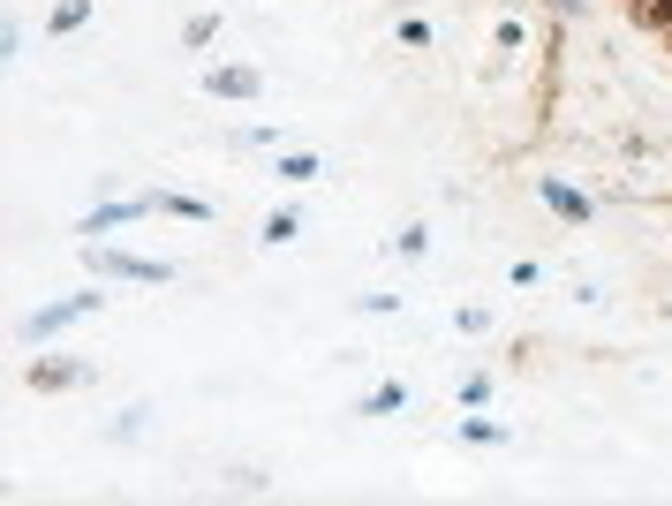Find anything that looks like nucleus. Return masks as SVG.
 Wrapping results in <instances>:
<instances>
[{
  "label": "nucleus",
  "mask_w": 672,
  "mask_h": 506,
  "mask_svg": "<svg viewBox=\"0 0 672 506\" xmlns=\"http://www.w3.org/2000/svg\"><path fill=\"white\" fill-rule=\"evenodd\" d=\"M294 235H302L294 211H272V219H265V242H294Z\"/></svg>",
  "instance_id": "9b49d317"
},
{
  "label": "nucleus",
  "mask_w": 672,
  "mask_h": 506,
  "mask_svg": "<svg viewBox=\"0 0 672 506\" xmlns=\"http://www.w3.org/2000/svg\"><path fill=\"white\" fill-rule=\"evenodd\" d=\"M545 205L559 211V219H575V227L589 219V197H582V189H567V182H545Z\"/></svg>",
  "instance_id": "39448f33"
},
{
  "label": "nucleus",
  "mask_w": 672,
  "mask_h": 506,
  "mask_svg": "<svg viewBox=\"0 0 672 506\" xmlns=\"http://www.w3.org/2000/svg\"><path fill=\"white\" fill-rule=\"evenodd\" d=\"M159 211H174V219H211V205H197V197H159Z\"/></svg>",
  "instance_id": "9d476101"
},
{
  "label": "nucleus",
  "mask_w": 672,
  "mask_h": 506,
  "mask_svg": "<svg viewBox=\"0 0 672 506\" xmlns=\"http://www.w3.org/2000/svg\"><path fill=\"white\" fill-rule=\"evenodd\" d=\"M401 401H409V393H401V385H379V393H371V401H363V416H393V409H401Z\"/></svg>",
  "instance_id": "0eeeda50"
},
{
  "label": "nucleus",
  "mask_w": 672,
  "mask_h": 506,
  "mask_svg": "<svg viewBox=\"0 0 672 506\" xmlns=\"http://www.w3.org/2000/svg\"><path fill=\"white\" fill-rule=\"evenodd\" d=\"M91 265H99L106 280H167V265H152V257H122V250H91Z\"/></svg>",
  "instance_id": "f03ea898"
},
{
  "label": "nucleus",
  "mask_w": 672,
  "mask_h": 506,
  "mask_svg": "<svg viewBox=\"0 0 672 506\" xmlns=\"http://www.w3.org/2000/svg\"><path fill=\"white\" fill-rule=\"evenodd\" d=\"M462 438H476V446H499L506 431H499V423H484V416H462Z\"/></svg>",
  "instance_id": "6e6552de"
},
{
  "label": "nucleus",
  "mask_w": 672,
  "mask_h": 506,
  "mask_svg": "<svg viewBox=\"0 0 672 506\" xmlns=\"http://www.w3.org/2000/svg\"><path fill=\"white\" fill-rule=\"evenodd\" d=\"M211 31H219V16H189V23H182V39L189 45H211Z\"/></svg>",
  "instance_id": "f8f14e48"
},
{
  "label": "nucleus",
  "mask_w": 672,
  "mask_h": 506,
  "mask_svg": "<svg viewBox=\"0 0 672 506\" xmlns=\"http://www.w3.org/2000/svg\"><path fill=\"white\" fill-rule=\"evenodd\" d=\"M205 91H211V99H257V91H265V76H257V69H211Z\"/></svg>",
  "instance_id": "7ed1b4c3"
},
{
  "label": "nucleus",
  "mask_w": 672,
  "mask_h": 506,
  "mask_svg": "<svg viewBox=\"0 0 672 506\" xmlns=\"http://www.w3.org/2000/svg\"><path fill=\"white\" fill-rule=\"evenodd\" d=\"M551 8H559V16H575V8H582V0H551Z\"/></svg>",
  "instance_id": "4468645a"
},
{
  "label": "nucleus",
  "mask_w": 672,
  "mask_h": 506,
  "mask_svg": "<svg viewBox=\"0 0 672 506\" xmlns=\"http://www.w3.org/2000/svg\"><path fill=\"white\" fill-rule=\"evenodd\" d=\"M99 310V296H61V302H45L39 318H31V340H53V333H69L76 318H91Z\"/></svg>",
  "instance_id": "f257e3e1"
},
{
  "label": "nucleus",
  "mask_w": 672,
  "mask_h": 506,
  "mask_svg": "<svg viewBox=\"0 0 672 506\" xmlns=\"http://www.w3.org/2000/svg\"><path fill=\"white\" fill-rule=\"evenodd\" d=\"M84 16H91V0H61V8H53V31H76Z\"/></svg>",
  "instance_id": "1a4fd4ad"
},
{
  "label": "nucleus",
  "mask_w": 672,
  "mask_h": 506,
  "mask_svg": "<svg viewBox=\"0 0 672 506\" xmlns=\"http://www.w3.org/2000/svg\"><path fill=\"white\" fill-rule=\"evenodd\" d=\"M280 182H318V159H310V152H288V159H280Z\"/></svg>",
  "instance_id": "423d86ee"
},
{
  "label": "nucleus",
  "mask_w": 672,
  "mask_h": 506,
  "mask_svg": "<svg viewBox=\"0 0 672 506\" xmlns=\"http://www.w3.org/2000/svg\"><path fill=\"white\" fill-rule=\"evenodd\" d=\"M642 16H650V23H672V0H650Z\"/></svg>",
  "instance_id": "ddd939ff"
},
{
  "label": "nucleus",
  "mask_w": 672,
  "mask_h": 506,
  "mask_svg": "<svg viewBox=\"0 0 672 506\" xmlns=\"http://www.w3.org/2000/svg\"><path fill=\"white\" fill-rule=\"evenodd\" d=\"M152 205H159V197H128V205H99V211L84 219V235H99V227H122V219H144Z\"/></svg>",
  "instance_id": "20e7f679"
}]
</instances>
